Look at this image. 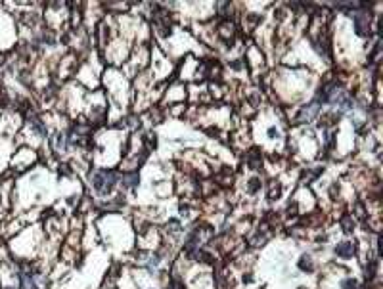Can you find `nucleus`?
Masks as SVG:
<instances>
[{"label": "nucleus", "instance_id": "8", "mask_svg": "<svg viewBox=\"0 0 383 289\" xmlns=\"http://www.w3.org/2000/svg\"><path fill=\"white\" fill-rule=\"evenodd\" d=\"M261 186V180H257V178H253V180H251V184H249V190L251 192H257V188Z\"/></svg>", "mask_w": 383, "mask_h": 289}, {"label": "nucleus", "instance_id": "4", "mask_svg": "<svg viewBox=\"0 0 383 289\" xmlns=\"http://www.w3.org/2000/svg\"><path fill=\"white\" fill-rule=\"evenodd\" d=\"M136 184H138V174H128L127 178H125V186H128V188H134Z\"/></svg>", "mask_w": 383, "mask_h": 289}, {"label": "nucleus", "instance_id": "5", "mask_svg": "<svg viewBox=\"0 0 383 289\" xmlns=\"http://www.w3.org/2000/svg\"><path fill=\"white\" fill-rule=\"evenodd\" d=\"M343 289H358V283L354 280H345L343 281Z\"/></svg>", "mask_w": 383, "mask_h": 289}, {"label": "nucleus", "instance_id": "3", "mask_svg": "<svg viewBox=\"0 0 383 289\" xmlns=\"http://www.w3.org/2000/svg\"><path fill=\"white\" fill-rule=\"evenodd\" d=\"M299 268L301 270H312V260H310V257H303L301 259V262H299Z\"/></svg>", "mask_w": 383, "mask_h": 289}, {"label": "nucleus", "instance_id": "6", "mask_svg": "<svg viewBox=\"0 0 383 289\" xmlns=\"http://www.w3.org/2000/svg\"><path fill=\"white\" fill-rule=\"evenodd\" d=\"M278 195H280V184H272V188H270V199H276Z\"/></svg>", "mask_w": 383, "mask_h": 289}, {"label": "nucleus", "instance_id": "2", "mask_svg": "<svg viewBox=\"0 0 383 289\" xmlns=\"http://www.w3.org/2000/svg\"><path fill=\"white\" fill-rule=\"evenodd\" d=\"M335 253H337L339 257H343V259H347V257H351L354 253V243H351V241H343V243H339L337 247H335Z\"/></svg>", "mask_w": 383, "mask_h": 289}, {"label": "nucleus", "instance_id": "1", "mask_svg": "<svg viewBox=\"0 0 383 289\" xmlns=\"http://www.w3.org/2000/svg\"><path fill=\"white\" fill-rule=\"evenodd\" d=\"M318 113V103H310V106H305L301 111V123H308V121L314 119V115Z\"/></svg>", "mask_w": 383, "mask_h": 289}, {"label": "nucleus", "instance_id": "7", "mask_svg": "<svg viewBox=\"0 0 383 289\" xmlns=\"http://www.w3.org/2000/svg\"><path fill=\"white\" fill-rule=\"evenodd\" d=\"M343 226H345V232H351V230H353V224H351V217H345V218H343Z\"/></svg>", "mask_w": 383, "mask_h": 289}]
</instances>
